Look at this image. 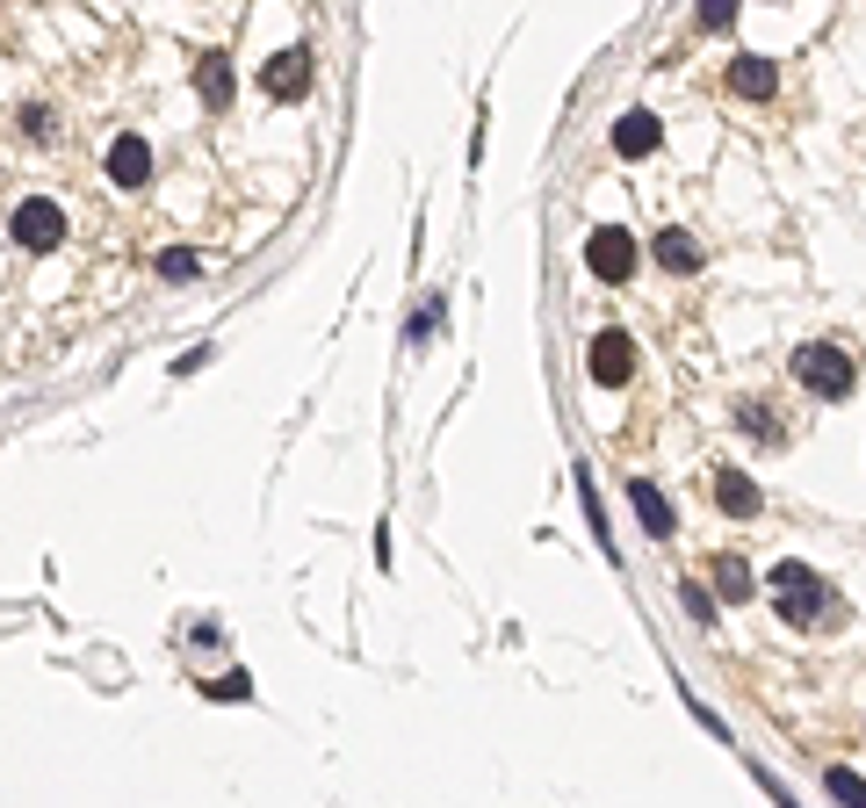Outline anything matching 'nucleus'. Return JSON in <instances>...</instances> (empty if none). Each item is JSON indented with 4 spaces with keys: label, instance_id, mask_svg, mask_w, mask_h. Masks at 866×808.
Wrapping results in <instances>:
<instances>
[{
    "label": "nucleus",
    "instance_id": "11",
    "mask_svg": "<svg viewBox=\"0 0 866 808\" xmlns=\"http://www.w3.org/2000/svg\"><path fill=\"white\" fill-rule=\"evenodd\" d=\"M729 87H737L744 102H765V94H779V66L759 58V52H744V58H729Z\"/></svg>",
    "mask_w": 866,
    "mask_h": 808
},
{
    "label": "nucleus",
    "instance_id": "22",
    "mask_svg": "<svg viewBox=\"0 0 866 808\" xmlns=\"http://www.w3.org/2000/svg\"><path fill=\"white\" fill-rule=\"evenodd\" d=\"M737 22V0H700V30H729Z\"/></svg>",
    "mask_w": 866,
    "mask_h": 808
},
{
    "label": "nucleus",
    "instance_id": "9",
    "mask_svg": "<svg viewBox=\"0 0 866 808\" xmlns=\"http://www.w3.org/2000/svg\"><path fill=\"white\" fill-rule=\"evenodd\" d=\"M715 505H722L729 520H759L765 513V491L744 477V469H715Z\"/></svg>",
    "mask_w": 866,
    "mask_h": 808
},
{
    "label": "nucleus",
    "instance_id": "2",
    "mask_svg": "<svg viewBox=\"0 0 866 808\" xmlns=\"http://www.w3.org/2000/svg\"><path fill=\"white\" fill-rule=\"evenodd\" d=\"M795 376H801V390H809V397H845L859 368H852V346H837V340H809V346L795 354Z\"/></svg>",
    "mask_w": 866,
    "mask_h": 808
},
{
    "label": "nucleus",
    "instance_id": "3",
    "mask_svg": "<svg viewBox=\"0 0 866 808\" xmlns=\"http://www.w3.org/2000/svg\"><path fill=\"white\" fill-rule=\"evenodd\" d=\"M8 239H15L22 253H52V246L66 239V209H58L52 195H30V203H15V217H8Z\"/></svg>",
    "mask_w": 866,
    "mask_h": 808
},
{
    "label": "nucleus",
    "instance_id": "12",
    "mask_svg": "<svg viewBox=\"0 0 866 808\" xmlns=\"http://www.w3.org/2000/svg\"><path fill=\"white\" fill-rule=\"evenodd\" d=\"M700 260H708V253H700L686 231H658V268H664V275H700Z\"/></svg>",
    "mask_w": 866,
    "mask_h": 808
},
{
    "label": "nucleus",
    "instance_id": "7",
    "mask_svg": "<svg viewBox=\"0 0 866 808\" xmlns=\"http://www.w3.org/2000/svg\"><path fill=\"white\" fill-rule=\"evenodd\" d=\"M628 505H636V520H642V534H650V542H672V534H679L672 499H664V491H658L650 477H636V483H628Z\"/></svg>",
    "mask_w": 866,
    "mask_h": 808
},
{
    "label": "nucleus",
    "instance_id": "13",
    "mask_svg": "<svg viewBox=\"0 0 866 808\" xmlns=\"http://www.w3.org/2000/svg\"><path fill=\"white\" fill-rule=\"evenodd\" d=\"M195 87H203L209 109H231V58H225V52H203V66H195Z\"/></svg>",
    "mask_w": 866,
    "mask_h": 808
},
{
    "label": "nucleus",
    "instance_id": "20",
    "mask_svg": "<svg viewBox=\"0 0 866 808\" xmlns=\"http://www.w3.org/2000/svg\"><path fill=\"white\" fill-rule=\"evenodd\" d=\"M246 693H253V679H246V671H225L217 686H203V701H246Z\"/></svg>",
    "mask_w": 866,
    "mask_h": 808
},
{
    "label": "nucleus",
    "instance_id": "8",
    "mask_svg": "<svg viewBox=\"0 0 866 808\" xmlns=\"http://www.w3.org/2000/svg\"><path fill=\"white\" fill-rule=\"evenodd\" d=\"M109 181H116V189H145V181H152V145H145L138 130H123V138L109 145Z\"/></svg>",
    "mask_w": 866,
    "mask_h": 808
},
{
    "label": "nucleus",
    "instance_id": "1",
    "mask_svg": "<svg viewBox=\"0 0 866 808\" xmlns=\"http://www.w3.org/2000/svg\"><path fill=\"white\" fill-rule=\"evenodd\" d=\"M765 585H773L779 614L795 621V628H809V621H823V606H831V585H823V578H816L809 564H795V556H787V564H773V578H765Z\"/></svg>",
    "mask_w": 866,
    "mask_h": 808
},
{
    "label": "nucleus",
    "instance_id": "5",
    "mask_svg": "<svg viewBox=\"0 0 866 808\" xmlns=\"http://www.w3.org/2000/svg\"><path fill=\"white\" fill-rule=\"evenodd\" d=\"M585 268L600 282H628V275H636V239H628L622 224H600V231L585 239Z\"/></svg>",
    "mask_w": 866,
    "mask_h": 808
},
{
    "label": "nucleus",
    "instance_id": "24",
    "mask_svg": "<svg viewBox=\"0 0 866 808\" xmlns=\"http://www.w3.org/2000/svg\"><path fill=\"white\" fill-rule=\"evenodd\" d=\"M203 362H209V346H189V354H173V376H195Z\"/></svg>",
    "mask_w": 866,
    "mask_h": 808
},
{
    "label": "nucleus",
    "instance_id": "25",
    "mask_svg": "<svg viewBox=\"0 0 866 808\" xmlns=\"http://www.w3.org/2000/svg\"><path fill=\"white\" fill-rule=\"evenodd\" d=\"M759 779H765V787H773V801H779V808H795V794H779V779L765 773V765H759Z\"/></svg>",
    "mask_w": 866,
    "mask_h": 808
},
{
    "label": "nucleus",
    "instance_id": "4",
    "mask_svg": "<svg viewBox=\"0 0 866 808\" xmlns=\"http://www.w3.org/2000/svg\"><path fill=\"white\" fill-rule=\"evenodd\" d=\"M585 376L600 383V390H622V383L636 376V340H628V332H592V346H585Z\"/></svg>",
    "mask_w": 866,
    "mask_h": 808
},
{
    "label": "nucleus",
    "instance_id": "16",
    "mask_svg": "<svg viewBox=\"0 0 866 808\" xmlns=\"http://www.w3.org/2000/svg\"><path fill=\"white\" fill-rule=\"evenodd\" d=\"M578 499H585V520H592V542L606 549V564H614V542H606V505H600V483L578 469Z\"/></svg>",
    "mask_w": 866,
    "mask_h": 808
},
{
    "label": "nucleus",
    "instance_id": "6",
    "mask_svg": "<svg viewBox=\"0 0 866 808\" xmlns=\"http://www.w3.org/2000/svg\"><path fill=\"white\" fill-rule=\"evenodd\" d=\"M260 87H267V94H275V102H304V94H311V52H275L267 58V66H260Z\"/></svg>",
    "mask_w": 866,
    "mask_h": 808
},
{
    "label": "nucleus",
    "instance_id": "21",
    "mask_svg": "<svg viewBox=\"0 0 866 808\" xmlns=\"http://www.w3.org/2000/svg\"><path fill=\"white\" fill-rule=\"evenodd\" d=\"M679 606H686L693 621H715V592L708 585H679Z\"/></svg>",
    "mask_w": 866,
    "mask_h": 808
},
{
    "label": "nucleus",
    "instance_id": "10",
    "mask_svg": "<svg viewBox=\"0 0 866 808\" xmlns=\"http://www.w3.org/2000/svg\"><path fill=\"white\" fill-rule=\"evenodd\" d=\"M658 145H664V123L650 116V109H628V116L614 123V152L622 159H650Z\"/></svg>",
    "mask_w": 866,
    "mask_h": 808
},
{
    "label": "nucleus",
    "instance_id": "14",
    "mask_svg": "<svg viewBox=\"0 0 866 808\" xmlns=\"http://www.w3.org/2000/svg\"><path fill=\"white\" fill-rule=\"evenodd\" d=\"M708 585L722 592V606H737V600H751V592H759V585H751V570L737 564V556H715V578H708Z\"/></svg>",
    "mask_w": 866,
    "mask_h": 808
},
{
    "label": "nucleus",
    "instance_id": "23",
    "mask_svg": "<svg viewBox=\"0 0 866 808\" xmlns=\"http://www.w3.org/2000/svg\"><path fill=\"white\" fill-rule=\"evenodd\" d=\"M15 123H22V130H30V138H52V109H36V102H30V109H22V116H15Z\"/></svg>",
    "mask_w": 866,
    "mask_h": 808
},
{
    "label": "nucleus",
    "instance_id": "15",
    "mask_svg": "<svg viewBox=\"0 0 866 808\" xmlns=\"http://www.w3.org/2000/svg\"><path fill=\"white\" fill-rule=\"evenodd\" d=\"M203 275V253H195V246H167V253H159V282H195Z\"/></svg>",
    "mask_w": 866,
    "mask_h": 808
},
{
    "label": "nucleus",
    "instance_id": "17",
    "mask_svg": "<svg viewBox=\"0 0 866 808\" xmlns=\"http://www.w3.org/2000/svg\"><path fill=\"white\" fill-rule=\"evenodd\" d=\"M737 426H744L751 441H765V447H779V441H787V433H779V419L765 412V405H737Z\"/></svg>",
    "mask_w": 866,
    "mask_h": 808
},
{
    "label": "nucleus",
    "instance_id": "19",
    "mask_svg": "<svg viewBox=\"0 0 866 808\" xmlns=\"http://www.w3.org/2000/svg\"><path fill=\"white\" fill-rule=\"evenodd\" d=\"M441 326H448V304H441V289H433L426 304H419V318H412V346L426 340V332H441Z\"/></svg>",
    "mask_w": 866,
    "mask_h": 808
},
{
    "label": "nucleus",
    "instance_id": "18",
    "mask_svg": "<svg viewBox=\"0 0 866 808\" xmlns=\"http://www.w3.org/2000/svg\"><path fill=\"white\" fill-rule=\"evenodd\" d=\"M823 787H831V801H845V808H866V779L852 773V765H831V773H823Z\"/></svg>",
    "mask_w": 866,
    "mask_h": 808
}]
</instances>
